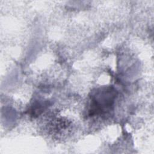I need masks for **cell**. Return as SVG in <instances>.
I'll use <instances>...</instances> for the list:
<instances>
[{
  "label": "cell",
  "mask_w": 154,
  "mask_h": 154,
  "mask_svg": "<svg viewBox=\"0 0 154 154\" xmlns=\"http://www.w3.org/2000/svg\"><path fill=\"white\" fill-rule=\"evenodd\" d=\"M116 91L113 87H103L97 89L90 96L89 116L102 114L108 111L114 102Z\"/></svg>",
  "instance_id": "cell-1"
}]
</instances>
